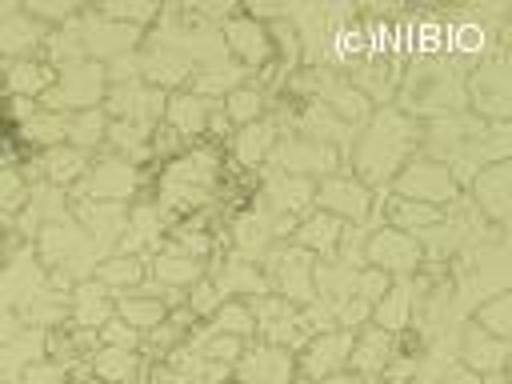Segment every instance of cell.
Segmentation results:
<instances>
[{"label":"cell","instance_id":"obj_34","mask_svg":"<svg viewBox=\"0 0 512 384\" xmlns=\"http://www.w3.org/2000/svg\"><path fill=\"white\" fill-rule=\"evenodd\" d=\"M108 140H112L120 152H128V164L148 156V132H144L140 124H128V120H108Z\"/></svg>","mask_w":512,"mask_h":384},{"label":"cell","instance_id":"obj_29","mask_svg":"<svg viewBox=\"0 0 512 384\" xmlns=\"http://www.w3.org/2000/svg\"><path fill=\"white\" fill-rule=\"evenodd\" d=\"M100 140H108V116H104V108L72 112V120H68V144L84 152V148H92Z\"/></svg>","mask_w":512,"mask_h":384},{"label":"cell","instance_id":"obj_25","mask_svg":"<svg viewBox=\"0 0 512 384\" xmlns=\"http://www.w3.org/2000/svg\"><path fill=\"white\" fill-rule=\"evenodd\" d=\"M68 112H52V108H36L24 124H20V136L28 144H40V148H56L68 140Z\"/></svg>","mask_w":512,"mask_h":384},{"label":"cell","instance_id":"obj_5","mask_svg":"<svg viewBox=\"0 0 512 384\" xmlns=\"http://www.w3.org/2000/svg\"><path fill=\"white\" fill-rule=\"evenodd\" d=\"M312 256L304 248H276L268 256V288H276L288 304H312Z\"/></svg>","mask_w":512,"mask_h":384},{"label":"cell","instance_id":"obj_30","mask_svg":"<svg viewBox=\"0 0 512 384\" xmlns=\"http://www.w3.org/2000/svg\"><path fill=\"white\" fill-rule=\"evenodd\" d=\"M476 328H484L488 336H500V340H508V332H512V296L500 288L492 300H480V308H476Z\"/></svg>","mask_w":512,"mask_h":384},{"label":"cell","instance_id":"obj_16","mask_svg":"<svg viewBox=\"0 0 512 384\" xmlns=\"http://www.w3.org/2000/svg\"><path fill=\"white\" fill-rule=\"evenodd\" d=\"M192 76V60L180 52V48H168V44H156L148 56H140V80H148V88H172L180 80Z\"/></svg>","mask_w":512,"mask_h":384},{"label":"cell","instance_id":"obj_11","mask_svg":"<svg viewBox=\"0 0 512 384\" xmlns=\"http://www.w3.org/2000/svg\"><path fill=\"white\" fill-rule=\"evenodd\" d=\"M396 356V332H384V328H368V332H360L356 340H352V352H348V368L360 376V380H376V376H384V368H388V360Z\"/></svg>","mask_w":512,"mask_h":384},{"label":"cell","instance_id":"obj_31","mask_svg":"<svg viewBox=\"0 0 512 384\" xmlns=\"http://www.w3.org/2000/svg\"><path fill=\"white\" fill-rule=\"evenodd\" d=\"M220 112H224V120L228 124H252V120H260V112H264V92L260 88H236V92H228L224 96V104H220Z\"/></svg>","mask_w":512,"mask_h":384},{"label":"cell","instance_id":"obj_32","mask_svg":"<svg viewBox=\"0 0 512 384\" xmlns=\"http://www.w3.org/2000/svg\"><path fill=\"white\" fill-rule=\"evenodd\" d=\"M156 276H160V284L164 288H192V280H200V260H192V256H184V252H164L156 264Z\"/></svg>","mask_w":512,"mask_h":384},{"label":"cell","instance_id":"obj_38","mask_svg":"<svg viewBox=\"0 0 512 384\" xmlns=\"http://www.w3.org/2000/svg\"><path fill=\"white\" fill-rule=\"evenodd\" d=\"M200 352H204V360H212V364H236V360H240V352H244V344H240V336L216 332L212 340H204V344H200Z\"/></svg>","mask_w":512,"mask_h":384},{"label":"cell","instance_id":"obj_21","mask_svg":"<svg viewBox=\"0 0 512 384\" xmlns=\"http://www.w3.org/2000/svg\"><path fill=\"white\" fill-rule=\"evenodd\" d=\"M472 184H476L480 212H488L496 224H504V216H508V160H496V164L480 168L472 176Z\"/></svg>","mask_w":512,"mask_h":384},{"label":"cell","instance_id":"obj_10","mask_svg":"<svg viewBox=\"0 0 512 384\" xmlns=\"http://www.w3.org/2000/svg\"><path fill=\"white\" fill-rule=\"evenodd\" d=\"M352 332H344V328H332V332H320V336H312L304 348V356H300V372L308 376V380H324V376H332V372H344L348 368V352H352Z\"/></svg>","mask_w":512,"mask_h":384},{"label":"cell","instance_id":"obj_15","mask_svg":"<svg viewBox=\"0 0 512 384\" xmlns=\"http://www.w3.org/2000/svg\"><path fill=\"white\" fill-rule=\"evenodd\" d=\"M348 236V224L328 216V212H308L300 224H296V240L304 252H320L324 260H336L340 252V240Z\"/></svg>","mask_w":512,"mask_h":384},{"label":"cell","instance_id":"obj_39","mask_svg":"<svg viewBox=\"0 0 512 384\" xmlns=\"http://www.w3.org/2000/svg\"><path fill=\"white\" fill-rule=\"evenodd\" d=\"M388 288H392V276H388V272H380V268H372V264L356 272V296H360V300L376 304V300H380Z\"/></svg>","mask_w":512,"mask_h":384},{"label":"cell","instance_id":"obj_14","mask_svg":"<svg viewBox=\"0 0 512 384\" xmlns=\"http://www.w3.org/2000/svg\"><path fill=\"white\" fill-rule=\"evenodd\" d=\"M224 48L236 52L244 68H260L272 52V36L264 24H256V16H236L232 24H224Z\"/></svg>","mask_w":512,"mask_h":384},{"label":"cell","instance_id":"obj_26","mask_svg":"<svg viewBox=\"0 0 512 384\" xmlns=\"http://www.w3.org/2000/svg\"><path fill=\"white\" fill-rule=\"evenodd\" d=\"M276 136H280L276 120H252V124H244L240 136H236V160H240V164H260V160H268Z\"/></svg>","mask_w":512,"mask_h":384},{"label":"cell","instance_id":"obj_18","mask_svg":"<svg viewBox=\"0 0 512 384\" xmlns=\"http://www.w3.org/2000/svg\"><path fill=\"white\" fill-rule=\"evenodd\" d=\"M464 368L468 372H476V376H488V372H504V364H508V340H500V336H488L484 328H468V336H464Z\"/></svg>","mask_w":512,"mask_h":384},{"label":"cell","instance_id":"obj_40","mask_svg":"<svg viewBox=\"0 0 512 384\" xmlns=\"http://www.w3.org/2000/svg\"><path fill=\"white\" fill-rule=\"evenodd\" d=\"M28 200V184L16 168H0V212H12Z\"/></svg>","mask_w":512,"mask_h":384},{"label":"cell","instance_id":"obj_2","mask_svg":"<svg viewBox=\"0 0 512 384\" xmlns=\"http://www.w3.org/2000/svg\"><path fill=\"white\" fill-rule=\"evenodd\" d=\"M404 96H408L404 104L412 112H420V116H428V112L448 116V112H460L464 108V84H460V76L448 72V64H424V68H416Z\"/></svg>","mask_w":512,"mask_h":384},{"label":"cell","instance_id":"obj_23","mask_svg":"<svg viewBox=\"0 0 512 384\" xmlns=\"http://www.w3.org/2000/svg\"><path fill=\"white\" fill-rule=\"evenodd\" d=\"M56 84V68L52 64H36V60H12L4 68V88L12 96H44Z\"/></svg>","mask_w":512,"mask_h":384},{"label":"cell","instance_id":"obj_22","mask_svg":"<svg viewBox=\"0 0 512 384\" xmlns=\"http://www.w3.org/2000/svg\"><path fill=\"white\" fill-rule=\"evenodd\" d=\"M388 220H392V228L420 236V232H428V228L444 224V220H448V212H444V208H436V204H420V200L388 196Z\"/></svg>","mask_w":512,"mask_h":384},{"label":"cell","instance_id":"obj_44","mask_svg":"<svg viewBox=\"0 0 512 384\" xmlns=\"http://www.w3.org/2000/svg\"><path fill=\"white\" fill-rule=\"evenodd\" d=\"M320 384H368V380H360L356 372H348V368H344V372H332V376H324Z\"/></svg>","mask_w":512,"mask_h":384},{"label":"cell","instance_id":"obj_4","mask_svg":"<svg viewBox=\"0 0 512 384\" xmlns=\"http://www.w3.org/2000/svg\"><path fill=\"white\" fill-rule=\"evenodd\" d=\"M104 68H96V64H72V68H64V76L40 96L44 104L40 108H52V112H84V108H96L100 100H104Z\"/></svg>","mask_w":512,"mask_h":384},{"label":"cell","instance_id":"obj_19","mask_svg":"<svg viewBox=\"0 0 512 384\" xmlns=\"http://www.w3.org/2000/svg\"><path fill=\"white\" fill-rule=\"evenodd\" d=\"M40 40H44V24H36L24 8L0 12V52L4 56H28Z\"/></svg>","mask_w":512,"mask_h":384},{"label":"cell","instance_id":"obj_24","mask_svg":"<svg viewBox=\"0 0 512 384\" xmlns=\"http://www.w3.org/2000/svg\"><path fill=\"white\" fill-rule=\"evenodd\" d=\"M412 300H416V288H412V284H392V288L372 304V320H376V328H384V332H400V328L412 320Z\"/></svg>","mask_w":512,"mask_h":384},{"label":"cell","instance_id":"obj_20","mask_svg":"<svg viewBox=\"0 0 512 384\" xmlns=\"http://www.w3.org/2000/svg\"><path fill=\"white\" fill-rule=\"evenodd\" d=\"M216 108H220L216 100H204V96H192V92H184V96H172V100H168L164 116H168V128H172V132L184 140V136H196V132H204Z\"/></svg>","mask_w":512,"mask_h":384},{"label":"cell","instance_id":"obj_28","mask_svg":"<svg viewBox=\"0 0 512 384\" xmlns=\"http://www.w3.org/2000/svg\"><path fill=\"white\" fill-rule=\"evenodd\" d=\"M120 316H124V324H132L136 332H148V328H156V324H164V316H168V308H164V300H156V296H140V292H128V296H120Z\"/></svg>","mask_w":512,"mask_h":384},{"label":"cell","instance_id":"obj_37","mask_svg":"<svg viewBox=\"0 0 512 384\" xmlns=\"http://www.w3.org/2000/svg\"><path fill=\"white\" fill-rule=\"evenodd\" d=\"M132 368H136V356L128 352V348H104V352H96V376H104V380H128L132 376Z\"/></svg>","mask_w":512,"mask_h":384},{"label":"cell","instance_id":"obj_45","mask_svg":"<svg viewBox=\"0 0 512 384\" xmlns=\"http://www.w3.org/2000/svg\"><path fill=\"white\" fill-rule=\"evenodd\" d=\"M0 112H4V100H0Z\"/></svg>","mask_w":512,"mask_h":384},{"label":"cell","instance_id":"obj_41","mask_svg":"<svg viewBox=\"0 0 512 384\" xmlns=\"http://www.w3.org/2000/svg\"><path fill=\"white\" fill-rule=\"evenodd\" d=\"M216 308H220L216 284H212V280H196V288L188 292V312H192V316H208V312H216Z\"/></svg>","mask_w":512,"mask_h":384},{"label":"cell","instance_id":"obj_33","mask_svg":"<svg viewBox=\"0 0 512 384\" xmlns=\"http://www.w3.org/2000/svg\"><path fill=\"white\" fill-rule=\"evenodd\" d=\"M212 332H228V336H248V332H256V320H252L248 300H224V304L212 312Z\"/></svg>","mask_w":512,"mask_h":384},{"label":"cell","instance_id":"obj_17","mask_svg":"<svg viewBox=\"0 0 512 384\" xmlns=\"http://www.w3.org/2000/svg\"><path fill=\"white\" fill-rule=\"evenodd\" d=\"M268 208H272V216H292V220H300L304 212H312L316 208V184L312 180H304V176H276L272 184H268Z\"/></svg>","mask_w":512,"mask_h":384},{"label":"cell","instance_id":"obj_6","mask_svg":"<svg viewBox=\"0 0 512 384\" xmlns=\"http://www.w3.org/2000/svg\"><path fill=\"white\" fill-rule=\"evenodd\" d=\"M364 256H368L372 268H380V272H388V276H392V272H412V268L424 260L420 240H416L412 232L392 228V224L368 232V240H364Z\"/></svg>","mask_w":512,"mask_h":384},{"label":"cell","instance_id":"obj_42","mask_svg":"<svg viewBox=\"0 0 512 384\" xmlns=\"http://www.w3.org/2000/svg\"><path fill=\"white\" fill-rule=\"evenodd\" d=\"M100 16H104V20H128V24L136 28L140 20H152L156 8H152V4H128V8H124V4H108V8H100Z\"/></svg>","mask_w":512,"mask_h":384},{"label":"cell","instance_id":"obj_3","mask_svg":"<svg viewBox=\"0 0 512 384\" xmlns=\"http://www.w3.org/2000/svg\"><path fill=\"white\" fill-rule=\"evenodd\" d=\"M456 180L448 172V164L440 160H408L396 176H392V196H404V200H420V204H436L444 208L448 200H456Z\"/></svg>","mask_w":512,"mask_h":384},{"label":"cell","instance_id":"obj_27","mask_svg":"<svg viewBox=\"0 0 512 384\" xmlns=\"http://www.w3.org/2000/svg\"><path fill=\"white\" fill-rule=\"evenodd\" d=\"M84 172H88V156H84L80 148L56 144V148L44 152V176H48L52 184H72V180L84 176Z\"/></svg>","mask_w":512,"mask_h":384},{"label":"cell","instance_id":"obj_35","mask_svg":"<svg viewBox=\"0 0 512 384\" xmlns=\"http://www.w3.org/2000/svg\"><path fill=\"white\" fill-rule=\"evenodd\" d=\"M140 276H144V264H140L136 256H112L108 264L96 268V284H104V288H112V284H128V288H136Z\"/></svg>","mask_w":512,"mask_h":384},{"label":"cell","instance_id":"obj_7","mask_svg":"<svg viewBox=\"0 0 512 384\" xmlns=\"http://www.w3.org/2000/svg\"><path fill=\"white\" fill-rule=\"evenodd\" d=\"M476 112L484 124H504L508 120V68H504V52H496L492 60H480V72L472 76L468 88Z\"/></svg>","mask_w":512,"mask_h":384},{"label":"cell","instance_id":"obj_9","mask_svg":"<svg viewBox=\"0 0 512 384\" xmlns=\"http://www.w3.org/2000/svg\"><path fill=\"white\" fill-rule=\"evenodd\" d=\"M276 160L284 164L288 176H304V180L332 176L340 168V152L332 144H320V140H308V136H296V140L280 144L276 148Z\"/></svg>","mask_w":512,"mask_h":384},{"label":"cell","instance_id":"obj_13","mask_svg":"<svg viewBox=\"0 0 512 384\" xmlns=\"http://www.w3.org/2000/svg\"><path fill=\"white\" fill-rule=\"evenodd\" d=\"M88 180L76 188L80 196H88V200H124V196H132V188H136V176H132V164L128 160H100L96 168L88 164V172H84Z\"/></svg>","mask_w":512,"mask_h":384},{"label":"cell","instance_id":"obj_8","mask_svg":"<svg viewBox=\"0 0 512 384\" xmlns=\"http://www.w3.org/2000/svg\"><path fill=\"white\" fill-rule=\"evenodd\" d=\"M316 204H320L328 216H336V220H360V216L368 212V204H372V192H368V184H364L360 176H352V172H332V176H324V184L316 188Z\"/></svg>","mask_w":512,"mask_h":384},{"label":"cell","instance_id":"obj_36","mask_svg":"<svg viewBox=\"0 0 512 384\" xmlns=\"http://www.w3.org/2000/svg\"><path fill=\"white\" fill-rule=\"evenodd\" d=\"M76 320H80V324H88V328H96V332H100V324H108V320H112V308H108V300H104V288H100V284H84V288H80Z\"/></svg>","mask_w":512,"mask_h":384},{"label":"cell","instance_id":"obj_43","mask_svg":"<svg viewBox=\"0 0 512 384\" xmlns=\"http://www.w3.org/2000/svg\"><path fill=\"white\" fill-rule=\"evenodd\" d=\"M440 384H480V376H476V372H468V368L460 364V368H452V372H448Z\"/></svg>","mask_w":512,"mask_h":384},{"label":"cell","instance_id":"obj_12","mask_svg":"<svg viewBox=\"0 0 512 384\" xmlns=\"http://www.w3.org/2000/svg\"><path fill=\"white\" fill-rule=\"evenodd\" d=\"M292 372H296L292 352L276 344H260L240 356V384H292Z\"/></svg>","mask_w":512,"mask_h":384},{"label":"cell","instance_id":"obj_1","mask_svg":"<svg viewBox=\"0 0 512 384\" xmlns=\"http://www.w3.org/2000/svg\"><path fill=\"white\" fill-rule=\"evenodd\" d=\"M420 140V132H416V124L404 116V112H396V108H384V112H376L372 120H368V128L360 132V140H356V152H352V160H356V176L364 180V184H380V180H392L404 164H408V148Z\"/></svg>","mask_w":512,"mask_h":384}]
</instances>
